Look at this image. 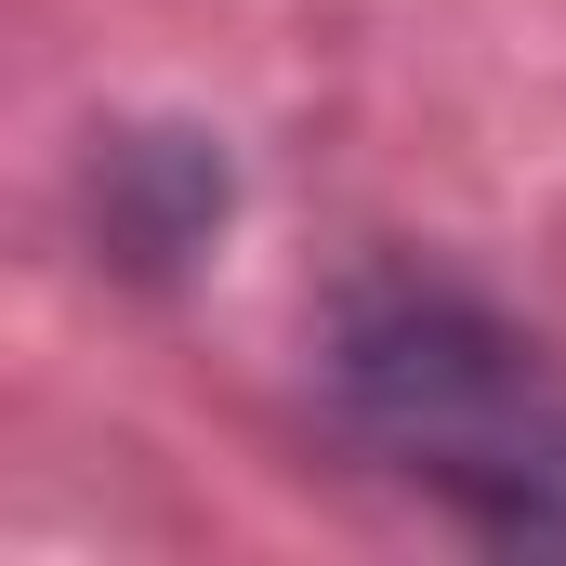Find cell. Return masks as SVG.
<instances>
[{
	"label": "cell",
	"instance_id": "obj_1",
	"mask_svg": "<svg viewBox=\"0 0 566 566\" xmlns=\"http://www.w3.org/2000/svg\"><path fill=\"white\" fill-rule=\"evenodd\" d=\"M329 409L474 541L566 554V343L461 290H369L329 329Z\"/></svg>",
	"mask_w": 566,
	"mask_h": 566
},
{
	"label": "cell",
	"instance_id": "obj_2",
	"mask_svg": "<svg viewBox=\"0 0 566 566\" xmlns=\"http://www.w3.org/2000/svg\"><path fill=\"white\" fill-rule=\"evenodd\" d=\"M93 224H106L119 264H185L224 224V158L198 133H119L93 158Z\"/></svg>",
	"mask_w": 566,
	"mask_h": 566
}]
</instances>
